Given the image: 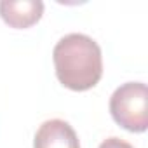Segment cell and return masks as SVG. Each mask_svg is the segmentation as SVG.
<instances>
[{"instance_id":"obj_1","label":"cell","mask_w":148,"mask_h":148,"mask_svg":"<svg viewBox=\"0 0 148 148\" xmlns=\"http://www.w3.org/2000/svg\"><path fill=\"white\" fill-rule=\"evenodd\" d=\"M58 80L71 91L92 89L103 75V56L98 42L84 33L64 35L52 51Z\"/></svg>"},{"instance_id":"obj_2","label":"cell","mask_w":148,"mask_h":148,"mask_svg":"<svg viewBox=\"0 0 148 148\" xmlns=\"http://www.w3.org/2000/svg\"><path fill=\"white\" fill-rule=\"evenodd\" d=\"M113 120L131 131L145 132L148 127V89L143 82H127L115 89L110 98Z\"/></svg>"},{"instance_id":"obj_3","label":"cell","mask_w":148,"mask_h":148,"mask_svg":"<svg viewBox=\"0 0 148 148\" xmlns=\"http://www.w3.org/2000/svg\"><path fill=\"white\" fill-rule=\"evenodd\" d=\"M33 148H80L79 136L68 122L61 119L45 120L33 139Z\"/></svg>"},{"instance_id":"obj_4","label":"cell","mask_w":148,"mask_h":148,"mask_svg":"<svg viewBox=\"0 0 148 148\" xmlns=\"http://www.w3.org/2000/svg\"><path fill=\"white\" fill-rule=\"evenodd\" d=\"M44 14L42 0H2L0 16L12 28H30Z\"/></svg>"},{"instance_id":"obj_5","label":"cell","mask_w":148,"mask_h":148,"mask_svg":"<svg viewBox=\"0 0 148 148\" xmlns=\"http://www.w3.org/2000/svg\"><path fill=\"white\" fill-rule=\"evenodd\" d=\"M99 148H134V146L120 138H108L99 145Z\"/></svg>"}]
</instances>
